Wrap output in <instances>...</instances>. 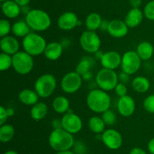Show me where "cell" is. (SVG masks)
<instances>
[{"mask_svg":"<svg viewBox=\"0 0 154 154\" xmlns=\"http://www.w3.org/2000/svg\"><path fill=\"white\" fill-rule=\"evenodd\" d=\"M87 105L92 112L102 113L109 110L111 106V98L108 93L100 88L92 89L87 95Z\"/></svg>","mask_w":154,"mask_h":154,"instance_id":"1","label":"cell"},{"mask_svg":"<svg viewBox=\"0 0 154 154\" xmlns=\"http://www.w3.org/2000/svg\"><path fill=\"white\" fill-rule=\"evenodd\" d=\"M48 143L54 150L60 152L73 148L75 140L73 134L61 128L52 130L48 137Z\"/></svg>","mask_w":154,"mask_h":154,"instance_id":"2","label":"cell"},{"mask_svg":"<svg viewBox=\"0 0 154 154\" xmlns=\"http://www.w3.org/2000/svg\"><path fill=\"white\" fill-rule=\"evenodd\" d=\"M25 21L34 32H44L50 28L51 18L48 13L42 9H31L26 15Z\"/></svg>","mask_w":154,"mask_h":154,"instance_id":"3","label":"cell"},{"mask_svg":"<svg viewBox=\"0 0 154 154\" xmlns=\"http://www.w3.org/2000/svg\"><path fill=\"white\" fill-rule=\"evenodd\" d=\"M47 44L45 38L35 32H31L22 40L23 51L32 57L44 54Z\"/></svg>","mask_w":154,"mask_h":154,"instance_id":"4","label":"cell"},{"mask_svg":"<svg viewBox=\"0 0 154 154\" xmlns=\"http://www.w3.org/2000/svg\"><path fill=\"white\" fill-rule=\"evenodd\" d=\"M57 81L53 74H42L38 77L34 84V90L42 98L51 97L57 88Z\"/></svg>","mask_w":154,"mask_h":154,"instance_id":"5","label":"cell"},{"mask_svg":"<svg viewBox=\"0 0 154 154\" xmlns=\"http://www.w3.org/2000/svg\"><path fill=\"white\" fill-rule=\"evenodd\" d=\"M96 82L99 88L107 92L111 91L114 90L119 82L118 74L115 70L102 68L96 74Z\"/></svg>","mask_w":154,"mask_h":154,"instance_id":"6","label":"cell"},{"mask_svg":"<svg viewBox=\"0 0 154 154\" xmlns=\"http://www.w3.org/2000/svg\"><path fill=\"white\" fill-rule=\"evenodd\" d=\"M12 67L17 73L20 75H27L32 70L34 66V59L32 56L24 51H19L12 56Z\"/></svg>","mask_w":154,"mask_h":154,"instance_id":"7","label":"cell"},{"mask_svg":"<svg viewBox=\"0 0 154 154\" xmlns=\"http://www.w3.org/2000/svg\"><path fill=\"white\" fill-rule=\"evenodd\" d=\"M141 62L142 60L138 56L136 51L129 50L122 55L120 67L123 72L130 75H134L141 69Z\"/></svg>","mask_w":154,"mask_h":154,"instance_id":"8","label":"cell"},{"mask_svg":"<svg viewBox=\"0 0 154 154\" xmlns=\"http://www.w3.org/2000/svg\"><path fill=\"white\" fill-rule=\"evenodd\" d=\"M80 45L84 51L90 54H95L100 50L102 41L96 32L86 30L80 37Z\"/></svg>","mask_w":154,"mask_h":154,"instance_id":"9","label":"cell"},{"mask_svg":"<svg viewBox=\"0 0 154 154\" xmlns=\"http://www.w3.org/2000/svg\"><path fill=\"white\" fill-rule=\"evenodd\" d=\"M83 81L82 76L76 71H70L63 75L60 85L63 91L66 94H74L80 90Z\"/></svg>","mask_w":154,"mask_h":154,"instance_id":"10","label":"cell"},{"mask_svg":"<svg viewBox=\"0 0 154 154\" xmlns=\"http://www.w3.org/2000/svg\"><path fill=\"white\" fill-rule=\"evenodd\" d=\"M62 128L72 134L80 132L83 128L81 118L76 113L69 111L61 118Z\"/></svg>","mask_w":154,"mask_h":154,"instance_id":"11","label":"cell"},{"mask_svg":"<svg viewBox=\"0 0 154 154\" xmlns=\"http://www.w3.org/2000/svg\"><path fill=\"white\" fill-rule=\"evenodd\" d=\"M101 140L107 148L111 150L120 149L123 144L121 133L114 128H108L101 134Z\"/></svg>","mask_w":154,"mask_h":154,"instance_id":"12","label":"cell"},{"mask_svg":"<svg viewBox=\"0 0 154 154\" xmlns=\"http://www.w3.org/2000/svg\"><path fill=\"white\" fill-rule=\"evenodd\" d=\"M81 21L75 13L72 11H66L62 14L57 19V26L63 31H70L80 25Z\"/></svg>","mask_w":154,"mask_h":154,"instance_id":"13","label":"cell"},{"mask_svg":"<svg viewBox=\"0 0 154 154\" xmlns=\"http://www.w3.org/2000/svg\"><path fill=\"white\" fill-rule=\"evenodd\" d=\"M99 61L102 68L115 70L121 65L122 56L116 51H108L104 52Z\"/></svg>","mask_w":154,"mask_h":154,"instance_id":"14","label":"cell"},{"mask_svg":"<svg viewBox=\"0 0 154 154\" xmlns=\"http://www.w3.org/2000/svg\"><path fill=\"white\" fill-rule=\"evenodd\" d=\"M135 101L130 95H126L119 98L117 108L118 113L123 117H129L132 116L135 111Z\"/></svg>","mask_w":154,"mask_h":154,"instance_id":"15","label":"cell"},{"mask_svg":"<svg viewBox=\"0 0 154 154\" xmlns=\"http://www.w3.org/2000/svg\"><path fill=\"white\" fill-rule=\"evenodd\" d=\"M129 29V27L126 25L124 21L114 19L109 21L107 32L111 37L120 39L125 37L128 34Z\"/></svg>","mask_w":154,"mask_h":154,"instance_id":"16","label":"cell"},{"mask_svg":"<svg viewBox=\"0 0 154 154\" xmlns=\"http://www.w3.org/2000/svg\"><path fill=\"white\" fill-rule=\"evenodd\" d=\"M0 48L2 52L13 56L20 51V42L14 36H8L1 38Z\"/></svg>","mask_w":154,"mask_h":154,"instance_id":"17","label":"cell"},{"mask_svg":"<svg viewBox=\"0 0 154 154\" xmlns=\"http://www.w3.org/2000/svg\"><path fill=\"white\" fill-rule=\"evenodd\" d=\"M64 48L61 42H51L47 44L46 48L44 51V55L48 60L55 61L60 58L63 53Z\"/></svg>","mask_w":154,"mask_h":154,"instance_id":"18","label":"cell"},{"mask_svg":"<svg viewBox=\"0 0 154 154\" xmlns=\"http://www.w3.org/2000/svg\"><path fill=\"white\" fill-rule=\"evenodd\" d=\"M144 11L140 8H131L125 16L124 20L129 28H135L142 23L144 20Z\"/></svg>","mask_w":154,"mask_h":154,"instance_id":"19","label":"cell"},{"mask_svg":"<svg viewBox=\"0 0 154 154\" xmlns=\"http://www.w3.org/2000/svg\"><path fill=\"white\" fill-rule=\"evenodd\" d=\"M2 11L9 19L17 18L21 13V7L14 0H7L2 3Z\"/></svg>","mask_w":154,"mask_h":154,"instance_id":"20","label":"cell"},{"mask_svg":"<svg viewBox=\"0 0 154 154\" xmlns=\"http://www.w3.org/2000/svg\"><path fill=\"white\" fill-rule=\"evenodd\" d=\"M40 97L35 90L24 88L18 94V99L21 104L26 106H33L38 102Z\"/></svg>","mask_w":154,"mask_h":154,"instance_id":"21","label":"cell"},{"mask_svg":"<svg viewBox=\"0 0 154 154\" xmlns=\"http://www.w3.org/2000/svg\"><path fill=\"white\" fill-rule=\"evenodd\" d=\"M137 54H138L142 61H147L150 60L153 55L154 47L148 41H143L140 42L136 48Z\"/></svg>","mask_w":154,"mask_h":154,"instance_id":"22","label":"cell"},{"mask_svg":"<svg viewBox=\"0 0 154 154\" xmlns=\"http://www.w3.org/2000/svg\"><path fill=\"white\" fill-rule=\"evenodd\" d=\"M48 106L45 102H38L32 106L30 110V116L35 121H41L46 117L48 113Z\"/></svg>","mask_w":154,"mask_h":154,"instance_id":"23","label":"cell"},{"mask_svg":"<svg viewBox=\"0 0 154 154\" xmlns=\"http://www.w3.org/2000/svg\"><path fill=\"white\" fill-rule=\"evenodd\" d=\"M52 107L57 113L64 115L70 110V101L65 96H57L53 101Z\"/></svg>","mask_w":154,"mask_h":154,"instance_id":"24","label":"cell"},{"mask_svg":"<svg viewBox=\"0 0 154 154\" xmlns=\"http://www.w3.org/2000/svg\"><path fill=\"white\" fill-rule=\"evenodd\" d=\"M31 28L26 21H18L14 23L12 25L11 33L15 37L23 38L31 33Z\"/></svg>","mask_w":154,"mask_h":154,"instance_id":"25","label":"cell"},{"mask_svg":"<svg viewBox=\"0 0 154 154\" xmlns=\"http://www.w3.org/2000/svg\"><path fill=\"white\" fill-rule=\"evenodd\" d=\"M132 87L138 93H146L150 88V82L144 75H138L132 80Z\"/></svg>","mask_w":154,"mask_h":154,"instance_id":"26","label":"cell"},{"mask_svg":"<svg viewBox=\"0 0 154 154\" xmlns=\"http://www.w3.org/2000/svg\"><path fill=\"white\" fill-rule=\"evenodd\" d=\"M102 16L96 12H92L89 14L85 19V27L87 30L96 32V30H99L102 24Z\"/></svg>","mask_w":154,"mask_h":154,"instance_id":"27","label":"cell"},{"mask_svg":"<svg viewBox=\"0 0 154 154\" xmlns=\"http://www.w3.org/2000/svg\"><path fill=\"white\" fill-rule=\"evenodd\" d=\"M105 122L100 116H92L88 121L89 128L96 134H102L105 131Z\"/></svg>","mask_w":154,"mask_h":154,"instance_id":"28","label":"cell"},{"mask_svg":"<svg viewBox=\"0 0 154 154\" xmlns=\"http://www.w3.org/2000/svg\"><path fill=\"white\" fill-rule=\"evenodd\" d=\"M93 65H94V59L89 56H85L78 62L75 71H76L81 75H83L86 72L91 71Z\"/></svg>","mask_w":154,"mask_h":154,"instance_id":"29","label":"cell"},{"mask_svg":"<svg viewBox=\"0 0 154 154\" xmlns=\"http://www.w3.org/2000/svg\"><path fill=\"white\" fill-rule=\"evenodd\" d=\"M15 134L14 127L11 124H4L0 126V141L8 143L14 138Z\"/></svg>","mask_w":154,"mask_h":154,"instance_id":"30","label":"cell"},{"mask_svg":"<svg viewBox=\"0 0 154 154\" xmlns=\"http://www.w3.org/2000/svg\"><path fill=\"white\" fill-rule=\"evenodd\" d=\"M13 57L10 54L2 52L0 54V70L6 71L12 67Z\"/></svg>","mask_w":154,"mask_h":154,"instance_id":"31","label":"cell"},{"mask_svg":"<svg viewBox=\"0 0 154 154\" xmlns=\"http://www.w3.org/2000/svg\"><path fill=\"white\" fill-rule=\"evenodd\" d=\"M101 117L102 118L103 121L105 122V125H109V126L114 125L116 121H117V116H116L115 113L113 110H110V109L102 113Z\"/></svg>","mask_w":154,"mask_h":154,"instance_id":"32","label":"cell"},{"mask_svg":"<svg viewBox=\"0 0 154 154\" xmlns=\"http://www.w3.org/2000/svg\"><path fill=\"white\" fill-rule=\"evenodd\" d=\"M12 25L7 19H2L0 21V37L8 36L11 32Z\"/></svg>","mask_w":154,"mask_h":154,"instance_id":"33","label":"cell"},{"mask_svg":"<svg viewBox=\"0 0 154 154\" xmlns=\"http://www.w3.org/2000/svg\"><path fill=\"white\" fill-rule=\"evenodd\" d=\"M143 11L144 18L150 21H154V0H151L146 4Z\"/></svg>","mask_w":154,"mask_h":154,"instance_id":"34","label":"cell"},{"mask_svg":"<svg viewBox=\"0 0 154 154\" xmlns=\"http://www.w3.org/2000/svg\"><path fill=\"white\" fill-rule=\"evenodd\" d=\"M143 107L146 111L154 114V94L149 95L144 100Z\"/></svg>","mask_w":154,"mask_h":154,"instance_id":"35","label":"cell"},{"mask_svg":"<svg viewBox=\"0 0 154 154\" xmlns=\"http://www.w3.org/2000/svg\"><path fill=\"white\" fill-rule=\"evenodd\" d=\"M114 91H115L116 95L119 97V98H122L126 95H127L128 88L127 86L124 83H122L119 82L117 85H116L115 88H114Z\"/></svg>","mask_w":154,"mask_h":154,"instance_id":"36","label":"cell"},{"mask_svg":"<svg viewBox=\"0 0 154 154\" xmlns=\"http://www.w3.org/2000/svg\"><path fill=\"white\" fill-rule=\"evenodd\" d=\"M74 152L75 154H85L86 152V146L83 142L77 141L75 143L73 146Z\"/></svg>","mask_w":154,"mask_h":154,"instance_id":"37","label":"cell"},{"mask_svg":"<svg viewBox=\"0 0 154 154\" xmlns=\"http://www.w3.org/2000/svg\"><path fill=\"white\" fill-rule=\"evenodd\" d=\"M8 118V115L7 110L5 107L1 106L0 107V125L5 124Z\"/></svg>","mask_w":154,"mask_h":154,"instance_id":"38","label":"cell"},{"mask_svg":"<svg viewBox=\"0 0 154 154\" xmlns=\"http://www.w3.org/2000/svg\"><path fill=\"white\" fill-rule=\"evenodd\" d=\"M129 75H129V74L126 73V72L122 71L120 74H118L119 82L122 83H124V84L126 85V83H128L129 82Z\"/></svg>","mask_w":154,"mask_h":154,"instance_id":"39","label":"cell"},{"mask_svg":"<svg viewBox=\"0 0 154 154\" xmlns=\"http://www.w3.org/2000/svg\"><path fill=\"white\" fill-rule=\"evenodd\" d=\"M129 154H147V152L144 150V149L138 146H135V147L132 148L130 150Z\"/></svg>","mask_w":154,"mask_h":154,"instance_id":"40","label":"cell"},{"mask_svg":"<svg viewBox=\"0 0 154 154\" xmlns=\"http://www.w3.org/2000/svg\"><path fill=\"white\" fill-rule=\"evenodd\" d=\"M51 125H52L53 129H57V128H62V120L61 119H55L52 121L51 122Z\"/></svg>","mask_w":154,"mask_h":154,"instance_id":"41","label":"cell"},{"mask_svg":"<svg viewBox=\"0 0 154 154\" xmlns=\"http://www.w3.org/2000/svg\"><path fill=\"white\" fill-rule=\"evenodd\" d=\"M129 4L132 8H139L142 4V0H129Z\"/></svg>","mask_w":154,"mask_h":154,"instance_id":"42","label":"cell"},{"mask_svg":"<svg viewBox=\"0 0 154 154\" xmlns=\"http://www.w3.org/2000/svg\"><path fill=\"white\" fill-rule=\"evenodd\" d=\"M147 150L150 154H154V137L147 143Z\"/></svg>","mask_w":154,"mask_h":154,"instance_id":"43","label":"cell"},{"mask_svg":"<svg viewBox=\"0 0 154 154\" xmlns=\"http://www.w3.org/2000/svg\"><path fill=\"white\" fill-rule=\"evenodd\" d=\"M81 76H82L83 79H84V81H90V80H91L92 79H93V74L91 71H89V72H86V73H84V75H81Z\"/></svg>","mask_w":154,"mask_h":154,"instance_id":"44","label":"cell"},{"mask_svg":"<svg viewBox=\"0 0 154 154\" xmlns=\"http://www.w3.org/2000/svg\"><path fill=\"white\" fill-rule=\"evenodd\" d=\"M108 24H109V21H106V20H103L102 22V24H101V27L99 28V30L101 31H106L108 30Z\"/></svg>","mask_w":154,"mask_h":154,"instance_id":"45","label":"cell"},{"mask_svg":"<svg viewBox=\"0 0 154 154\" xmlns=\"http://www.w3.org/2000/svg\"><path fill=\"white\" fill-rule=\"evenodd\" d=\"M14 1L17 4L19 5L20 7L28 5L29 3L30 2V0H14Z\"/></svg>","mask_w":154,"mask_h":154,"instance_id":"46","label":"cell"},{"mask_svg":"<svg viewBox=\"0 0 154 154\" xmlns=\"http://www.w3.org/2000/svg\"><path fill=\"white\" fill-rule=\"evenodd\" d=\"M103 54H104V52H102V51H101L100 50H99V51H96V52L95 53V54H94L95 58H96V59H97V60H100V59L102 58V55H103Z\"/></svg>","mask_w":154,"mask_h":154,"instance_id":"47","label":"cell"},{"mask_svg":"<svg viewBox=\"0 0 154 154\" xmlns=\"http://www.w3.org/2000/svg\"><path fill=\"white\" fill-rule=\"evenodd\" d=\"M6 110H7V113H8V117H11V116H13L14 115L15 112H14V108H11V107H8V108H6Z\"/></svg>","mask_w":154,"mask_h":154,"instance_id":"48","label":"cell"},{"mask_svg":"<svg viewBox=\"0 0 154 154\" xmlns=\"http://www.w3.org/2000/svg\"><path fill=\"white\" fill-rule=\"evenodd\" d=\"M30 10H31V9L29 8L28 5L23 6V7H21V13H25L26 15L30 11Z\"/></svg>","mask_w":154,"mask_h":154,"instance_id":"49","label":"cell"},{"mask_svg":"<svg viewBox=\"0 0 154 154\" xmlns=\"http://www.w3.org/2000/svg\"><path fill=\"white\" fill-rule=\"evenodd\" d=\"M55 154H75V153L74 151L69 149V150H64V151H60V152H56Z\"/></svg>","mask_w":154,"mask_h":154,"instance_id":"50","label":"cell"},{"mask_svg":"<svg viewBox=\"0 0 154 154\" xmlns=\"http://www.w3.org/2000/svg\"><path fill=\"white\" fill-rule=\"evenodd\" d=\"M4 154H19V153H18L17 151L13 150V149H9V150L5 151V152H4Z\"/></svg>","mask_w":154,"mask_h":154,"instance_id":"51","label":"cell"},{"mask_svg":"<svg viewBox=\"0 0 154 154\" xmlns=\"http://www.w3.org/2000/svg\"><path fill=\"white\" fill-rule=\"evenodd\" d=\"M5 1H7V0H1L2 2H5Z\"/></svg>","mask_w":154,"mask_h":154,"instance_id":"52","label":"cell"},{"mask_svg":"<svg viewBox=\"0 0 154 154\" xmlns=\"http://www.w3.org/2000/svg\"><path fill=\"white\" fill-rule=\"evenodd\" d=\"M153 82H154V76H153Z\"/></svg>","mask_w":154,"mask_h":154,"instance_id":"53","label":"cell"}]
</instances>
